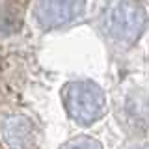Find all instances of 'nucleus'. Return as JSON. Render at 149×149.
I'll return each mask as SVG.
<instances>
[{
    "instance_id": "nucleus-2",
    "label": "nucleus",
    "mask_w": 149,
    "mask_h": 149,
    "mask_svg": "<svg viewBox=\"0 0 149 149\" xmlns=\"http://www.w3.org/2000/svg\"><path fill=\"white\" fill-rule=\"evenodd\" d=\"M65 104L69 114L82 123H90L104 112L102 91L91 82H77L65 90Z\"/></svg>"
},
{
    "instance_id": "nucleus-3",
    "label": "nucleus",
    "mask_w": 149,
    "mask_h": 149,
    "mask_svg": "<svg viewBox=\"0 0 149 149\" xmlns=\"http://www.w3.org/2000/svg\"><path fill=\"white\" fill-rule=\"evenodd\" d=\"M78 9V0H41L39 21L43 24H62L71 21Z\"/></svg>"
},
{
    "instance_id": "nucleus-4",
    "label": "nucleus",
    "mask_w": 149,
    "mask_h": 149,
    "mask_svg": "<svg viewBox=\"0 0 149 149\" xmlns=\"http://www.w3.org/2000/svg\"><path fill=\"white\" fill-rule=\"evenodd\" d=\"M63 149H101V146L90 138H77L73 142H69Z\"/></svg>"
},
{
    "instance_id": "nucleus-1",
    "label": "nucleus",
    "mask_w": 149,
    "mask_h": 149,
    "mask_svg": "<svg viewBox=\"0 0 149 149\" xmlns=\"http://www.w3.org/2000/svg\"><path fill=\"white\" fill-rule=\"evenodd\" d=\"M102 21L112 37L121 41H134L146 26V13L132 0H118L106 9Z\"/></svg>"
}]
</instances>
